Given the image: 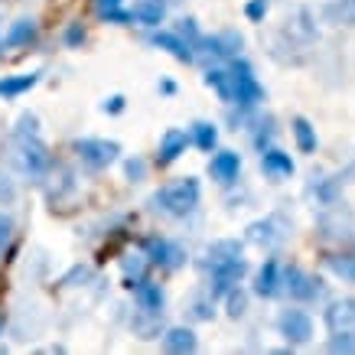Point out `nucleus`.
Returning <instances> with one entry per match:
<instances>
[{
    "mask_svg": "<svg viewBox=\"0 0 355 355\" xmlns=\"http://www.w3.org/2000/svg\"><path fill=\"white\" fill-rule=\"evenodd\" d=\"M124 173H128L130 183H140L147 176V163L140 160V157H130V160H124Z\"/></svg>",
    "mask_w": 355,
    "mask_h": 355,
    "instance_id": "obj_31",
    "label": "nucleus"
},
{
    "mask_svg": "<svg viewBox=\"0 0 355 355\" xmlns=\"http://www.w3.org/2000/svg\"><path fill=\"white\" fill-rule=\"evenodd\" d=\"M326 20L339 26H355V0H329L326 3Z\"/></svg>",
    "mask_w": 355,
    "mask_h": 355,
    "instance_id": "obj_23",
    "label": "nucleus"
},
{
    "mask_svg": "<svg viewBox=\"0 0 355 355\" xmlns=\"http://www.w3.org/2000/svg\"><path fill=\"white\" fill-rule=\"evenodd\" d=\"M134 300H137V306L147 316H160L163 313V291H160V284H150V280H140L137 287H134Z\"/></svg>",
    "mask_w": 355,
    "mask_h": 355,
    "instance_id": "obj_17",
    "label": "nucleus"
},
{
    "mask_svg": "<svg viewBox=\"0 0 355 355\" xmlns=\"http://www.w3.org/2000/svg\"><path fill=\"white\" fill-rule=\"evenodd\" d=\"M193 144L199 147V150H205V153L216 150V144H218L216 124H209V121H196L193 124Z\"/></svg>",
    "mask_w": 355,
    "mask_h": 355,
    "instance_id": "obj_25",
    "label": "nucleus"
},
{
    "mask_svg": "<svg viewBox=\"0 0 355 355\" xmlns=\"http://www.w3.org/2000/svg\"><path fill=\"white\" fill-rule=\"evenodd\" d=\"M202 46H205V53L218 55V59H232V55H238V49L245 46V40H241V33L225 30V33H218V36L202 40Z\"/></svg>",
    "mask_w": 355,
    "mask_h": 355,
    "instance_id": "obj_19",
    "label": "nucleus"
},
{
    "mask_svg": "<svg viewBox=\"0 0 355 355\" xmlns=\"http://www.w3.org/2000/svg\"><path fill=\"white\" fill-rule=\"evenodd\" d=\"M228 313H232L235 320L245 313V293L238 291V287H235V291H228Z\"/></svg>",
    "mask_w": 355,
    "mask_h": 355,
    "instance_id": "obj_35",
    "label": "nucleus"
},
{
    "mask_svg": "<svg viewBox=\"0 0 355 355\" xmlns=\"http://www.w3.org/2000/svg\"><path fill=\"white\" fill-rule=\"evenodd\" d=\"M0 333H3V316H0Z\"/></svg>",
    "mask_w": 355,
    "mask_h": 355,
    "instance_id": "obj_38",
    "label": "nucleus"
},
{
    "mask_svg": "<svg viewBox=\"0 0 355 355\" xmlns=\"http://www.w3.org/2000/svg\"><path fill=\"white\" fill-rule=\"evenodd\" d=\"M189 144H193V137H189L186 130L170 128L160 137V147H157V166H170V163H176L186 153V147H189Z\"/></svg>",
    "mask_w": 355,
    "mask_h": 355,
    "instance_id": "obj_9",
    "label": "nucleus"
},
{
    "mask_svg": "<svg viewBox=\"0 0 355 355\" xmlns=\"http://www.w3.org/2000/svg\"><path fill=\"white\" fill-rule=\"evenodd\" d=\"M134 20L144 23V26H157L163 20V0H137V7H134Z\"/></svg>",
    "mask_w": 355,
    "mask_h": 355,
    "instance_id": "obj_24",
    "label": "nucleus"
},
{
    "mask_svg": "<svg viewBox=\"0 0 355 355\" xmlns=\"http://www.w3.org/2000/svg\"><path fill=\"white\" fill-rule=\"evenodd\" d=\"M144 254H147L150 264H157L163 270H176L186 264V251L170 238H147L144 241Z\"/></svg>",
    "mask_w": 355,
    "mask_h": 355,
    "instance_id": "obj_5",
    "label": "nucleus"
},
{
    "mask_svg": "<svg viewBox=\"0 0 355 355\" xmlns=\"http://www.w3.org/2000/svg\"><path fill=\"white\" fill-rule=\"evenodd\" d=\"M280 291H284V274H280L277 261L268 258L264 264H261L258 277H254V293H258V297H264V300H270V297H277Z\"/></svg>",
    "mask_w": 355,
    "mask_h": 355,
    "instance_id": "obj_11",
    "label": "nucleus"
},
{
    "mask_svg": "<svg viewBox=\"0 0 355 355\" xmlns=\"http://www.w3.org/2000/svg\"><path fill=\"white\" fill-rule=\"evenodd\" d=\"M326 329L333 336H355V300H336L326 310Z\"/></svg>",
    "mask_w": 355,
    "mask_h": 355,
    "instance_id": "obj_8",
    "label": "nucleus"
},
{
    "mask_svg": "<svg viewBox=\"0 0 355 355\" xmlns=\"http://www.w3.org/2000/svg\"><path fill=\"white\" fill-rule=\"evenodd\" d=\"M33 40H36V23H33V20H17V23H10V30L3 33L0 46L17 49V46H30Z\"/></svg>",
    "mask_w": 355,
    "mask_h": 355,
    "instance_id": "obj_21",
    "label": "nucleus"
},
{
    "mask_svg": "<svg viewBox=\"0 0 355 355\" xmlns=\"http://www.w3.org/2000/svg\"><path fill=\"white\" fill-rule=\"evenodd\" d=\"M10 238H13V218L7 216V212H0V254L7 251Z\"/></svg>",
    "mask_w": 355,
    "mask_h": 355,
    "instance_id": "obj_33",
    "label": "nucleus"
},
{
    "mask_svg": "<svg viewBox=\"0 0 355 355\" xmlns=\"http://www.w3.org/2000/svg\"><path fill=\"white\" fill-rule=\"evenodd\" d=\"M72 150L78 153V160L85 163L88 170H105L121 157V144L105 137H82L72 144Z\"/></svg>",
    "mask_w": 355,
    "mask_h": 355,
    "instance_id": "obj_4",
    "label": "nucleus"
},
{
    "mask_svg": "<svg viewBox=\"0 0 355 355\" xmlns=\"http://www.w3.org/2000/svg\"><path fill=\"white\" fill-rule=\"evenodd\" d=\"M36 82H40V72H30V76H3L0 78V95L17 98V95H23V92H30Z\"/></svg>",
    "mask_w": 355,
    "mask_h": 355,
    "instance_id": "obj_22",
    "label": "nucleus"
},
{
    "mask_svg": "<svg viewBox=\"0 0 355 355\" xmlns=\"http://www.w3.org/2000/svg\"><path fill=\"white\" fill-rule=\"evenodd\" d=\"M62 43L69 46V49H78V46L85 43V26H82V23H69L62 33Z\"/></svg>",
    "mask_w": 355,
    "mask_h": 355,
    "instance_id": "obj_29",
    "label": "nucleus"
},
{
    "mask_svg": "<svg viewBox=\"0 0 355 355\" xmlns=\"http://www.w3.org/2000/svg\"><path fill=\"white\" fill-rule=\"evenodd\" d=\"M268 10H270L268 0H248V3H245V17L251 23H261L264 17H268Z\"/></svg>",
    "mask_w": 355,
    "mask_h": 355,
    "instance_id": "obj_30",
    "label": "nucleus"
},
{
    "mask_svg": "<svg viewBox=\"0 0 355 355\" xmlns=\"http://www.w3.org/2000/svg\"><path fill=\"white\" fill-rule=\"evenodd\" d=\"M261 166L268 173L270 180H291L293 176V160L291 153L277 150V147H268V150H261Z\"/></svg>",
    "mask_w": 355,
    "mask_h": 355,
    "instance_id": "obj_16",
    "label": "nucleus"
},
{
    "mask_svg": "<svg viewBox=\"0 0 355 355\" xmlns=\"http://www.w3.org/2000/svg\"><path fill=\"white\" fill-rule=\"evenodd\" d=\"M329 352L352 355L355 352V336H333V339H329Z\"/></svg>",
    "mask_w": 355,
    "mask_h": 355,
    "instance_id": "obj_34",
    "label": "nucleus"
},
{
    "mask_svg": "<svg viewBox=\"0 0 355 355\" xmlns=\"http://www.w3.org/2000/svg\"><path fill=\"white\" fill-rule=\"evenodd\" d=\"M209 173H212V180L218 183H235L238 173H241V157L235 150H218L212 160H209Z\"/></svg>",
    "mask_w": 355,
    "mask_h": 355,
    "instance_id": "obj_12",
    "label": "nucleus"
},
{
    "mask_svg": "<svg viewBox=\"0 0 355 355\" xmlns=\"http://www.w3.org/2000/svg\"><path fill=\"white\" fill-rule=\"evenodd\" d=\"M163 349L173 355H189L199 349V339H196V333L189 326H173V329H166V336H163Z\"/></svg>",
    "mask_w": 355,
    "mask_h": 355,
    "instance_id": "obj_18",
    "label": "nucleus"
},
{
    "mask_svg": "<svg viewBox=\"0 0 355 355\" xmlns=\"http://www.w3.org/2000/svg\"><path fill=\"white\" fill-rule=\"evenodd\" d=\"M13 153H17L20 170L26 173L30 180H43L46 170L53 166L49 147L43 144L40 128H36V114H20L17 130H13Z\"/></svg>",
    "mask_w": 355,
    "mask_h": 355,
    "instance_id": "obj_2",
    "label": "nucleus"
},
{
    "mask_svg": "<svg viewBox=\"0 0 355 355\" xmlns=\"http://www.w3.org/2000/svg\"><path fill=\"white\" fill-rule=\"evenodd\" d=\"M277 329L291 345H303V343H310V336H313V320H310V313H303V310H284L277 320Z\"/></svg>",
    "mask_w": 355,
    "mask_h": 355,
    "instance_id": "obj_7",
    "label": "nucleus"
},
{
    "mask_svg": "<svg viewBox=\"0 0 355 355\" xmlns=\"http://www.w3.org/2000/svg\"><path fill=\"white\" fill-rule=\"evenodd\" d=\"M205 85L212 88V92H216L225 105H235L238 85H235V72H232V69H222V65L209 69V72H205Z\"/></svg>",
    "mask_w": 355,
    "mask_h": 355,
    "instance_id": "obj_13",
    "label": "nucleus"
},
{
    "mask_svg": "<svg viewBox=\"0 0 355 355\" xmlns=\"http://www.w3.org/2000/svg\"><path fill=\"white\" fill-rule=\"evenodd\" d=\"M150 43L157 46V49H166V53L173 55V59H180V62H193L196 59V53H193V46L186 43L180 33H170V30H163V33H153L150 36Z\"/></svg>",
    "mask_w": 355,
    "mask_h": 355,
    "instance_id": "obj_14",
    "label": "nucleus"
},
{
    "mask_svg": "<svg viewBox=\"0 0 355 355\" xmlns=\"http://www.w3.org/2000/svg\"><path fill=\"white\" fill-rule=\"evenodd\" d=\"M284 225H280V218H264V222H254V225H248V241H254L261 248H274L284 241Z\"/></svg>",
    "mask_w": 355,
    "mask_h": 355,
    "instance_id": "obj_15",
    "label": "nucleus"
},
{
    "mask_svg": "<svg viewBox=\"0 0 355 355\" xmlns=\"http://www.w3.org/2000/svg\"><path fill=\"white\" fill-rule=\"evenodd\" d=\"M205 270H209V297H228L248 274V261L241 258V245L235 238H222L205 248Z\"/></svg>",
    "mask_w": 355,
    "mask_h": 355,
    "instance_id": "obj_1",
    "label": "nucleus"
},
{
    "mask_svg": "<svg viewBox=\"0 0 355 355\" xmlns=\"http://www.w3.org/2000/svg\"><path fill=\"white\" fill-rule=\"evenodd\" d=\"M326 268L333 270L336 277L349 280L355 284V245L352 248H343V251H333L329 258H326Z\"/></svg>",
    "mask_w": 355,
    "mask_h": 355,
    "instance_id": "obj_20",
    "label": "nucleus"
},
{
    "mask_svg": "<svg viewBox=\"0 0 355 355\" xmlns=\"http://www.w3.org/2000/svg\"><path fill=\"white\" fill-rule=\"evenodd\" d=\"M147 254H128V258H124V274H128V280H144V264H147ZM137 284H134V287H137Z\"/></svg>",
    "mask_w": 355,
    "mask_h": 355,
    "instance_id": "obj_28",
    "label": "nucleus"
},
{
    "mask_svg": "<svg viewBox=\"0 0 355 355\" xmlns=\"http://www.w3.org/2000/svg\"><path fill=\"white\" fill-rule=\"evenodd\" d=\"M284 291L291 293V300H313L320 293V280L300 268H287L284 270Z\"/></svg>",
    "mask_w": 355,
    "mask_h": 355,
    "instance_id": "obj_10",
    "label": "nucleus"
},
{
    "mask_svg": "<svg viewBox=\"0 0 355 355\" xmlns=\"http://www.w3.org/2000/svg\"><path fill=\"white\" fill-rule=\"evenodd\" d=\"M232 72H235V85H238L235 105H241V108H254L258 101H264V85L258 82V76H254V69H251V65L235 62L232 65Z\"/></svg>",
    "mask_w": 355,
    "mask_h": 355,
    "instance_id": "obj_6",
    "label": "nucleus"
},
{
    "mask_svg": "<svg viewBox=\"0 0 355 355\" xmlns=\"http://www.w3.org/2000/svg\"><path fill=\"white\" fill-rule=\"evenodd\" d=\"M160 92H163V95H173V92H176V82H170V78H163V82H160Z\"/></svg>",
    "mask_w": 355,
    "mask_h": 355,
    "instance_id": "obj_37",
    "label": "nucleus"
},
{
    "mask_svg": "<svg viewBox=\"0 0 355 355\" xmlns=\"http://www.w3.org/2000/svg\"><path fill=\"white\" fill-rule=\"evenodd\" d=\"M199 193H202V189H199V180H196V176H183V180H176V183L163 186L160 193H153L150 205L170 218H186L189 212H196Z\"/></svg>",
    "mask_w": 355,
    "mask_h": 355,
    "instance_id": "obj_3",
    "label": "nucleus"
},
{
    "mask_svg": "<svg viewBox=\"0 0 355 355\" xmlns=\"http://www.w3.org/2000/svg\"><path fill=\"white\" fill-rule=\"evenodd\" d=\"M95 10L108 23H134V13L121 10V0H95Z\"/></svg>",
    "mask_w": 355,
    "mask_h": 355,
    "instance_id": "obj_27",
    "label": "nucleus"
},
{
    "mask_svg": "<svg viewBox=\"0 0 355 355\" xmlns=\"http://www.w3.org/2000/svg\"><path fill=\"white\" fill-rule=\"evenodd\" d=\"M101 111H105V114H121V111H124V95H111V98H105Z\"/></svg>",
    "mask_w": 355,
    "mask_h": 355,
    "instance_id": "obj_36",
    "label": "nucleus"
},
{
    "mask_svg": "<svg viewBox=\"0 0 355 355\" xmlns=\"http://www.w3.org/2000/svg\"><path fill=\"white\" fill-rule=\"evenodd\" d=\"M176 33H180V36H183V40H186L189 46H193V49H199V46H202V36H199V30H196V23H193V20H183Z\"/></svg>",
    "mask_w": 355,
    "mask_h": 355,
    "instance_id": "obj_32",
    "label": "nucleus"
},
{
    "mask_svg": "<svg viewBox=\"0 0 355 355\" xmlns=\"http://www.w3.org/2000/svg\"><path fill=\"white\" fill-rule=\"evenodd\" d=\"M293 137L300 153H316V128L306 118H293Z\"/></svg>",
    "mask_w": 355,
    "mask_h": 355,
    "instance_id": "obj_26",
    "label": "nucleus"
}]
</instances>
